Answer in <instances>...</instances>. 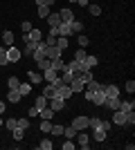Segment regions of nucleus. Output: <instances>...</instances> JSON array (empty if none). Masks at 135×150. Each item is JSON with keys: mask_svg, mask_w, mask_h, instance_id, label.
<instances>
[{"mask_svg": "<svg viewBox=\"0 0 135 150\" xmlns=\"http://www.w3.org/2000/svg\"><path fill=\"white\" fill-rule=\"evenodd\" d=\"M5 56H7V63H18L20 56H23V52H20L16 45H11V47H7V50H5Z\"/></svg>", "mask_w": 135, "mask_h": 150, "instance_id": "1", "label": "nucleus"}, {"mask_svg": "<svg viewBox=\"0 0 135 150\" xmlns=\"http://www.w3.org/2000/svg\"><path fill=\"white\" fill-rule=\"evenodd\" d=\"M47 108H52L54 112H61V110H65V99H61V96H52V99H47Z\"/></svg>", "mask_w": 135, "mask_h": 150, "instance_id": "2", "label": "nucleus"}, {"mask_svg": "<svg viewBox=\"0 0 135 150\" xmlns=\"http://www.w3.org/2000/svg\"><path fill=\"white\" fill-rule=\"evenodd\" d=\"M90 125V117H74V121H72V128H74V130H86V128H88Z\"/></svg>", "mask_w": 135, "mask_h": 150, "instance_id": "3", "label": "nucleus"}, {"mask_svg": "<svg viewBox=\"0 0 135 150\" xmlns=\"http://www.w3.org/2000/svg\"><path fill=\"white\" fill-rule=\"evenodd\" d=\"M56 96H61V99H70L72 96V90H70V85L68 83H61V85H56Z\"/></svg>", "mask_w": 135, "mask_h": 150, "instance_id": "4", "label": "nucleus"}, {"mask_svg": "<svg viewBox=\"0 0 135 150\" xmlns=\"http://www.w3.org/2000/svg\"><path fill=\"white\" fill-rule=\"evenodd\" d=\"M101 108H106V110H117V108H119V96H106Z\"/></svg>", "mask_w": 135, "mask_h": 150, "instance_id": "5", "label": "nucleus"}, {"mask_svg": "<svg viewBox=\"0 0 135 150\" xmlns=\"http://www.w3.org/2000/svg\"><path fill=\"white\" fill-rule=\"evenodd\" d=\"M61 52H63V50H59L56 45H47V50H45V58H50V61H52V58H61V56H63Z\"/></svg>", "mask_w": 135, "mask_h": 150, "instance_id": "6", "label": "nucleus"}, {"mask_svg": "<svg viewBox=\"0 0 135 150\" xmlns=\"http://www.w3.org/2000/svg\"><path fill=\"white\" fill-rule=\"evenodd\" d=\"M59 18H61V23H72V20H74V11L65 7V9H61V11H59Z\"/></svg>", "mask_w": 135, "mask_h": 150, "instance_id": "7", "label": "nucleus"}, {"mask_svg": "<svg viewBox=\"0 0 135 150\" xmlns=\"http://www.w3.org/2000/svg\"><path fill=\"white\" fill-rule=\"evenodd\" d=\"M43 79H45V83H56L59 81V72H56V69H45V72H43Z\"/></svg>", "mask_w": 135, "mask_h": 150, "instance_id": "8", "label": "nucleus"}, {"mask_svg": "<svg viewBox=\"0 0 135 150\" xmlns=\"http://www.w3.org/2000/svg\"><path fill=\"white\" fill-rule=\"evenodd\" d=\"M70 90H72V94H79V92H84V90H86V85H84L81 79H72V81H70Z\"/></svg>", "mask_w": 135, "mask_h": 150, "instance_id": "9", "label": "nucleus"}, {"mask_svg": "<svg viewBox=\"0 0 135 150\" xmlns=\"http://www.w3.org/2000/svg\"><path fill=\"white\" fill-rule=\"evenodd\" d=\"M113 121H115V125H126V112L113 110Z\"/></svg>", "mask_w": 135, "mask_h": 150, "instance_id": "10", "label": "nucleus"}, {"mask_svg": "<svg viewBox=\"0 0 135 150\" xmlns=\"http://www.w3.org/2000/svg\"><path fill=\"white\" fill-rule=\"evenodd\" d=\"M0 40H2V47H11L14 45V34L11 31H2V34H0Z\"/></svg>", "mask_w": 135, "mask_h": 150, "instance_id": "11", "label": "nucleus"}, {"mask_svg": "<svg viewBox=\"0 0 135 150\" xmlns=\"http://www.w3.org/2000/svg\"><path fill=\"white\" fill-rule=\"evenodd\" d=\"M45 96V99H52V96H56V85H54V83H47V85H45L43 88V92H41Z\"/></svg>", "mask_w": 135, "mask_h": 150, "instance_id": "12", "label": "nucleus"}, {"mask_svg": "<svg viewBox=\"0 0 135 150\" xmlns=\"http://www.w3.org/2000/svg\"><path fill=\"white\" fill-rule=\"evenodd\" d=\"M56 31H59V36H70V34H72L70 23H59V25H56Z\"/></svg>", "mask_w": 135, "mask_h": 150, "instance_id": "13", "label": "nucleus"}, {"mask_svg": "<svg viewBox=\"0 0 135 150\" xmlns=\"http://www.w3.org/2000/svg\"><path fill=\"white\" fill-rule=\"evenodd\" d=\"M84 63H86V67H88V69H92V67H97V65H99V58L92 56V54H88V56L84 58Z\"/></svg>", "mask_w": 135, "mask_h": 150, "instance_id": "14", "label": "nucleus"}, {"mask_svg": "<svg viewBox=\"0 0 135 150\" xmlns=\"http://www.w3.org/2000/svg\"><path fill=\"white\" fill-rule=\"evenodd\" d=\"M104 99H106L104 90H97V92L92 94V101H90V103H95V105H101V103H104Z\"/></svg>", "mask_w": 135, "mask_h": 150, "instance_id": "15", "label": "nucleus"}, {"mask_svg": "<svg viewBox=\"0 0 135 150\" xmlns=\"http://www.w3.org/2000/svg\"><path fill=\"white\" fill-rule=\"evenodd\" d=\"M27 36H29V40H34V43H39V40H43V36H45V34H43L41 29H34V27H32V31H29Z\"/></svg>", "mask_w": 135, "mask_h": 150, "instance_id": "16", "label": "nucleus"}, {"mask_svg": "<svg viewBox=\"0 0 135 150\" xmlns=\"http://www.w3.org/2000/svg\"><path fill=\"white\" fill-rule=\"evenodd\" d=\"M79 132H81V130H79ZM77 141H79V146H81L84 150H88V148H90V144H88V141H90V137L86 134V132H81V134H79V139H77Z\"/></svg>", "mask_w": 135, "mask_h": 150, "instance_id": "17", "label": "nucleus"}, {"mask_svg": "<svg viewBox=\"0 0 135 150\" xmlns=\"http://www.w3.org/2000/svg\"><path fill=\"white\" fill-rule=\"evenodd\" d=\"M133 108H135V103H133V99H131V101H119V108H117V110H122V112H131Z\"/></svg>", "mask_w": 135, "mask_h": 150, "instance_id": "18", "label": "nucleus"}, {"mask_svg": "<svg viewBox=\"0 0 135 150\" xmlns=\"http://www.w3.org/2000/svg\"><path fill=\"white\" fill-rule=\"evenodd\" d=\"M70 29H72V34H81V31H84V23L74 18V20L70 23Z\"/></svg>", "mask_w": 135, "mask_h": 150, "instance_id": "19", "label": "nucleus"}, {"mask_svg": "<svg viewBox=\"0 0 135 150\" xmlns=\"http://www.w3.org/2000/svg\"><path fill=\"white\" fill-rule=\"evenodd\" d=\"M7 101H9V103H18L20 101V92L18 90H9V92H7Z\"/></svg>", "mask_w": 135, "mask_h": 150, "instance_id": "20", "label": "nucleus"}, {"mask_svg": "<svg viewBox=\"0 0 135 150\" xmlns=\"http://www.w3.org/2000/svg\"><path fill=\"white\" fill-rule=\"evenodd\" d=\"M106 134H108V132L101 130V128H92V137H95V141H104V139H106Z\"/></svg>", "mask_w": 135, "mask_h": 150, "instance_id": "21", "label": "nucleus"}, {"mask_svg": "<svg viewBox=\"0 0 135 150\" xmlns=\"http://www.w3.org/2000/svg\"><path fill=\"white\" fill-rule=\"evenodd\" d=\"M104 88H106V85H101V83H97L95 79L86 83V90H90V92H97V90H104Z\"/></svg>", "mask_w": 135, "mask_h": 150, "instance_id": "22", "label": "nucleus"}, {"mask_svg": "<svg viewBox=\"0 0 135 150\" xmlns=\"http://www.w3.org/2000/svg\"><path fill=\"white\" fill-rule=\"evenodd\" d=\"M104 94H106V96H119V88H117V85H106V88H104Z\"/></svg>", "mask_w": 135, "mask_h": 150, "instance_id": "23", "label": "nucleus"}, {"mask_svg": "<svg viewBox=\"0 0 135 150\" xmlns=\"http://www.w3.org/2000/svg\"><path fill=\"white\" fill-rule=\"evenodd\" d=\"M52 69H56V72H63V69H65L63 58H52Z\"/></svg>", "mask_w": 135, "mask_h": 150, "instance_id": "24", "label": "nucleus"}, {"mask_svg": "<svg viewBox=\"0 0 135 150\" xmlns=\"http://www.w3.org/2000/svg\"><path fill=\"white\" fill-rule=\"evenodd\" d=\"M68 45H70L68 36H56V47L59 50H68Z\"/></svg>", "mask_w": 135, "mask_h": 150, "instance_id": "25", "label": "nucleus"}, {"mask_svg": "<svg viewBox=\"0 0 135 150\" xmlns=\"http://www.w3.org/2000/svg\"><path fill=\"white\" fill-rule=\"evenodd\" d=\"M52 13V7H47V5H39V18H47Z\"/></svg>", "mask_w": 135, "mask_h": 150, "instance_id": "26", "label": "nucleus"}, {"mask_svg": "<svg viewBox=\"0 0 135 150\" xmlns=\"http://www.w3.org/2000/svg\"><path fill=\"white\" fill-rule=\"evenodd\" d=\"M18 92H20V96H27V94H32V83H20Z\"/></svg>", "mask_w": 135, "mask_h": 150, "instance_id": "27", "label": "nucleus"}, {"mask_svg": "<svg viewBox=\"0 0 135 150\" xmlns=\"http://www.w3.org/2000/svg\"><path fill=\"white\" fill-rule=\"evenodd\" d=\"M39 114H41V119H52L54 110H52V108H41V110H39Z\"/></svg>", "mask_w": 135, "mask_h": 150, "instance_id": "28", "label": "nucleus"}, {"mask_svg": "<svg viewBox=\"0 0 135 150\" xmlns=\"http://www.w3.org/2000/svg\"><path fill=\"white\" fill-rule=\"evenodd\" d=\"M59 23H61V18H59V13H50V16H47V25H50V27H56Z\"/></svg>", "mask_w": 135, "mask_h": 150, "instance_id": "29", "label": "nucleus"}, {"mask_svg": "<svg viewBox=\"0 0 135 150\" xmlns=\"http://www.w3.org/2000/svg\"><path fill=\"white\" fill-rule=\"evenodd\" d=\"M36 63H39V69H43V72L52 67V61H50V58H41V61H36Z\"/></svg>", "mask_w": 135, "mask_h": 150, "instance_id": "30", "label": "nucleus"}, {"mask_svg": "<svg viewBox=\"0 0 135 150\" xmlns=\"http://www.w3.org/2000/svg\"><path fill=\"white\" fill-rule=\"evenodd\" d=\"M59 79H61V81H63V83H68V85H70V81H72V79H74V76H72V72H68V69H63Z\"/></svg>", "mask_w": 135, "mask_h": 150, "instance_id": "31", "label": "nucleus"}, {"mask_svg": "<svg viewBox=\"0 0 135 150\" xmlns=\"http://www.w3.org/2000/svg\"><path fill=\"white\" fill-rule=\"evenodd\" d=\"M74 134H77V130H74L72 125H68V128H63V137H65V139H74Z\"/></svg>", "mask_w": 135, "mask_h": 150, "instance_id": "32", "label": "nucleus"}, {"mask_svg": "<svg viewBox=\"0 0 135 150\" xmlns=\"http://www.w3.org/2000/svg\"><path fill=\"white\" fill-rule=\"evenodd\" d=\"M79 79L84 81V85H86V83H88V81H92V79H95V76H92V69H86V72H84V74H81V76H79Z\"/></svg>", "mask_w": 135, "mask_h": 150, "instance_id": "33", "label": "nucleus"}, {"mask_svg": "<svg viewBox=\"0 0 135 150\" xmlns=\"http://www.w3.org/2000/svg\"><path fill=\"white\" fill-rule=\"evenodd\" d=\"M7 85H9V90H18L20 88V81L16 79V76H11V79L7 81Z\"/></svg>", "mask_w": 135, "mask_h": 150, "instance_id": "34", "label": "nucleus"}, {"mask_svg": "<svg viewBox=\"0 0 135 150\" xmlns=\"http://www.w3.org/2000/svg\"><path fill=\"white\" fill-rule=\"evenodd\" d=\"M34 50H36V43H34V40H27V43H25V54H29V56H32Z\"/></svg>", "mask_w": 135, "mask_h": 150, "instance_id": "35", "label": "nucleus"}, {"mask_svg": "<svg viewBox=\"0 0 135 150\" xmlns=\"http://www.w3.org/2000/svg\"><path fill=\"white\" fill-rule=\"evenodd\" d=\"M34 105L39 108V110H41V108H47V99L41 94V96H36V103H34Z\"/></svg>", "mask_w": 135, "mask_h": 150, "instance_id": "36", "label": "nucleus"}, {"mask_svg": "<svg viewBox=\"0 0 135 150\" xmlns=\"http://www.w3.org/2000/svg\"><path fill=\"white\" fill-rule=\"evenodd\" d=\"M11 132H14V139H16V141H20V139H23V134H25V130H23V128H18V125H16Z\"/></svg>", "mask_w": 135, "mask_h": 150, "instance_id": "37", "label": "nucleus"}, {"mask_svg": "<svg viewBox=\"0 0 135 150\" xmlns=\"http://www.w3.org/2000/svg\"><path fill=\"white\" fill-rule=\"evenodd\" d=\"M88 11L92 13V16H101V7L99 5H88Z\"/></svg>", "mask_w": 135, "mask_h": 150, "instance_id": "38", "label": "nucleus"}, {"mask_svg": "<svg viewBox=\"0 0 135 150\" xmlns=\"http://www.w3.org/2000/svg\"><path fill=\"white\" fill-rule=\"evenodd\" d=\"M86 56H88V52L81 47V50H77V54H74V61H81V63H84V58H86Z\"/></svg>", "mask_w": 135, "mask_h": 150, "instance_id": "39", "label": "nucleus"}, {"mask_svg": "<svg viewBox=\"0 0 135 150\" xmlns=\"http://www.w3.org/2000/svg\"><path fill=\"white\" fill-rule=\"evenodd\" d=\"M27 76H29V83H41V74L39 72H27Z\"/></svg>", "mask_w": 135, "mask_h": 150, "instance_id": "40", "label": "nucleus"}, {"mask_svg": "<svg viewBox=\"0 0 135 150\" xmlns=\"http://www.w3.org/2000/svg\"><path fill=\"white\" fill-rule=\"evenodd\" d=\"M50 130H52V121L43 119V123H41V132H50Z\"/></svg>", "mask_w": 135, "mask_h": 150, "instance_id": "41", "label": "nucleus"}, {"mask_svg": "<svg viewBox=\"0 0 135 150\" xmlns=\"http://www.w3.org/2000/svg\"><path fill=\"white\" fill-rule=\"evenodd\" d=\"M20 29H23V34H29V31H32V23H29V20H23V23H20Z\"/></svg>", "mask_w": 135, "mask_h": 150, "instance_id": "42", "label": "nucleus"}, {"mask_svg": "<svg viewBox=\"0 0 135 150\" xmlns=\"http://www.w3.org/2000/svg\"><path fill=\"white\" fill-rule=\"evenodd\" d=\"M52 134H54V137H59V134H63V125H54V123H52Z\"/></svg>", "mask_w": 135, "mask_h": 150, "instance_id": "43", "label": "nucleus"}, {"mask_svg": "<svg viewBox=\"0 0 135 150\" xmlns=\"http://www.w3.org/2000/svg\"><path fill=\"white\" fill-rule=\"evenodd\" d=\"M16 125H18V121H16V119H7L5 121V128H7V130H14Z\"/></svg>", "mask_w": 135, "mask_h": 150, "instance_id": "44", "label": "nucleus"}, {"mask_svg": "<svg viewBox=\"0 0 135 150\" xmlns=\"http://www.w3.org/2000/svg\"><path fill=\"white\" fill-rule=\"evenodd\" d=\"M77 148V144L72 141V139H65V144H63V150H74Z\"/></svg>", "mask_w": 135, "mask_h": 150, "instance_id": "45", "label": "nucleus"}, {"mask_svg": "<svg viewBox=\"0 0 135 150\" xmlns=\"http://www.w3.org/2000/svg\"><path fill=\"white\" fill-rule=\"evenodd\" d=\"M16 121H18V128H23V130L29 128V119H23V117H20V119H16Z\"/></svg>", "mask_w": 135, "mask_h": 150, "instance_id": "46", "label": "nucleus"}, {"mask_svg": "<svg viewBox=\"0 0 135 150\" xmlns=\"http://www.w3.org/2000/svg\"><path fill=\"white\" fill-rule=\"evenodd\" d=\"M52 146L54 144H52L50 139H43V141H41V150H52Z\"/></svg>", "mask_w": 135, "mask_h": 150, "instance_id": "47", "label": "nucleus"}, {"mask_svg": "<svg viewBox=\"0 0 135 150\" xmlns=\"http://www.w3.org/2000/svg\"><path fill=\"white\" fill-rule=\"evenodd\" d=\"M124 90H126V92H129V94H133V92H135V81H126V85H124Z\"/></svg>", "mask_w": 135, "mask_h": 150, "instance_id": "48", "label": "nucleus"}, {"mask_svg": "<svg viewBox=\"0 0 135 150\" xmlns=\"http://www.w3.org/2000/svg\"><path fill=\"white\" fill-rule=\"evenodd\" d=\"M101 125V119L99 117H90V128H99Z\"/></svg>", "mask_w": 135, "mask_h": 150, "instance_id": "49", "label": "nucleus"}, {"mask_svg": "<svg viewBox=\"0 0 135 150\" xmlns=\"http://www.w3.org/2000/svg\"><path fill=\"white\" fill-rule=\"evenodd\" d=\"M43 43L45 45H56V36H50V34H47V36L43 38Z\"/></svg>", "mask_w": 135, "mask_h": 150, "instance_id": "50", "label": "nucleus"}, {"mask_svg": "<svg viewBox=\"0 0 135 150\" xmlns=\"http://www.w3.org/2000/svg\"><path fill=\"white\" fill-rule=\"evenodd\" d=\"M133 123H135V114L131 110V112H126V125H133Z\"/></svg>", "mask_w": 135, "mask_h": 150, "instance_id": "51", "label": "nucleus"}, {"mask_svg": "<svg viewBox=\"0 0 135 150\" xmlns=\"http://www.w3.org/2000/svg\"><path fill=\"white\" fill-rule=\"evenodd\" d=\"M77 38H79V45H81V47L88 45V36H77Z\"/></svg>", "mask_w": 135, "mask_h": 150, "instance_id": "52", "label": "nucleus"}, {"mask_svg": "<svg viewBox=\"0 0 135 150\" xmlns=\"http://www.w3.org/2000/svg\"><path fill=\"white\" fill-rule=\"evenodd\" d=\"M27 114H29V117H36V114H39V108H36V105L29 108V112H27Z\"/></svg>", "mask_w": 135, "mask_h": 150, "instance_id": "53", "label": "nucleus"}, {"mask_svg": "<svg viewBox=\"0 0 135 150\" xmlns=\"http://www.w3.org/2000/svg\"><path fill=\"white\" fill-rule=\"evenodd\" d=\"M92 94H95V92H90V90H86V101H92Z\"/></svg>", "mask_w": 135, "mask_h": 150, "instance_id": "54", "label": "nucleus"}, {"mask_svg": "<svg viewBox=\"0 0 135 150\" xmlns=\"http://www.w3.org/2000/svg\"><path fill=\"white\" fill-rule=\"evenodd\" d=\"M0 65H7V56L5 54H0Z\"/></svg>", "mask_w": 135, "mask_h": 150, "instance_id": "55", "label": "nucleus"}, {"mask_svg": "<svg viewBox=\"0 0 135 150\" xmlns=\"http://www.w3.org/2000/svg\"><path fill=\"white\" fill-rule=\"evenodd\" d=\"M54 2H56V0H43V5H47V7H52Z\"/></svg>", "mask_w": 135, "mask_h": 150, "instance_id": "56", "label": "nucleus"}, {"mask_svg": "<svg viewBox=\"0 0 135 150\" xmlns=\"http://www.w3.org/2000/svg\"><path fill=\"white\" fill-rule=\"evenodd\" d=\"M77 5H81V7H88V0H77Z\"/></svg>", "mask_w": 135, "mask_h": 150, "instance_id": "57", "label": "nucleus"}, {"mask_svg": "<svg viewBox=\"0 0 135 150\" xmlns=\"http://www.w3.org/2000/svg\"><path fill=\"white\" fill-rule=\"evenodd\" d=\"M5 112V101H0V114Z\"/></svg>", "mask_w": 135, "mask_h": 150, "instance_id": "58", "label": "nucleus"}, {"mask_svg": "<svg viewBox=\"0 0 135 150\" xmlns=\"http://www.w3.org/2000/svg\"><path fill=\"white\" fill-rule=\"evenodd\" d=\"M0 54H5V47H2V45H0Z\"/></svg>", "mask_w": 135, "mask_h": 150, "instance_id": "59", "label": "nucleus"}, {"mask_svg": "<svg viewBox=\"0 0 135 150\" xmlns=\"http://www.w3.org/2000/svg\"><path fill=\"white\" fill-rule=\"evenodd\" d=\"M68 2H77V0H68Z\"/></svg>", "mask_w": 135, "mask_h": 150, "instance_id": "60", "label": "nucleus"}, {"mask_svg": "<svg viewBox=\"0 0 135 150\" xmlns=\"http://www.w3.org/2000/svg\"><path fill=\"white\" fill-rule=\"evenodd\" d=\"M0 125H2V119H0Z\"/></svg>", "mask_w": 135, "mask_h": 150, "instance_id": "61", "label": "nucleus"}]
</instances>
